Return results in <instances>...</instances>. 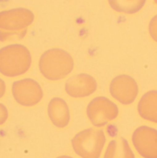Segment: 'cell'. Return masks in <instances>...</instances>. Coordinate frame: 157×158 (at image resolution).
<instances>
[{
	"instance_id": "1",
	"label": "cell",
	"mask_w": 157,
	"mask_h": 158,
	"mask_svg": "<svg viewBox=\"0 0 157 158\" xmlns=\"http://www.w3.org/2000/svg\"><path fill=\"white\" fill-rule=\"evenodd\" d=\"M31 65L30 51L23 45L12 44L0 49V73L17 77L26 73Z\"/></svg>"
},
{
	"instance_id": "2",
	"label": "cell",
	"mask_w": 157,
	"mask_h": 158,
	"mask_svg": "<svg viewBox=\"0 0 157 158\" xmlns=\"http://www.w3.org/2000/svg\"><path fill=\"white\" fill-rule=\"evenodd\" d=\"M74 62L68 53L61 49L46 51L40 59L39 68L42 75L49 81L66 78L73 69Z\"/></svg>"
},
{
	"instance_id": "3",
	"label": "cell",
	"mask_w": 157,
	"mask_h": 158,
	"mask_svg": "<svg viewBox=\"0 0 157 158\" xmlns=\"http://www.w3.org/2000/svg\"><path fill=\"white\" fill-rule=\"evenodd\" d=\"M105 143L103 131L87 129L79 132L71 141L74 152L81 158H99Z\"/></svg>"
},
{
	"instance_id": "4",
	"label": "cell",
	"mask_w": 157,
	"mask_h": 158,
	"mask_svg": "<svg viewBox=\"0 0 157 158\" xmlns=\"http://www.w3.org/2000/svg\"><path fill=\"white\" fill-rule=\"evenodd\" d=\"M33 14L24 8L0 12V39L6 40L11 35L22 36L26 28L33 21Z\"/></svg>"
},
{
	"instance_id": "5",
	"label": "cell",
	"mask_w": 157,
	"mask_h": 158,
	"mask_svg": "<svg viewBox=\"0 0 157 158\" xmlns=\"http://www.w3.org/2000/svg\"><path fill=\"white\" fill-rule=\"evenodd\" d=\"M118 108L111 100L105 97L93 99L87 106L89 120L95 127H104L118 118Z\"/></svg>"
},
{
	"instance_id": "6",
	"label": "cell",
	"mask_w": 157,
	"mask_h": 158,
	"mask_svg": "<svg viewBox=\"0 0 157 158\" xmlns=\"http://www.w3.org/2000/svg\"><path fill=\"white\" fill-rule=\"evenodd\" d=\"M12 94L15 101L23 106H33L43 98L40 84L31 79L19 80L12 85Z\"/></svg>"
},
{
	"instance_id": "7",
	"label": "cell",
	"mask_w": 157,
	"mask_h": 158,
	"mask_svg": "<svg viewBox=\"0 0 157 158\" xmlns=\"http://www.w3.org/2000/svg\"><path fill=\"white\" fill-rule=\"evenodd\" d=\"M138 153L144 158H157V131L150 127L138 128L132 136Z\"/></svg>"
},
{
	"instance_id": "8",
	"label": "cell",
	"mask_w": 157,
	"mask_h": 158,
	"mask_svg": "<svg viewBox=\"0 0 157 158\" xmlns=\"http://www.w3.org/2000/svg\"><path fill=\"white\" fill-rule=\"evenodd\" d=\"M138 93L139 89L136 81L128 75H119L111 81L110 94L117 101L123 105L133 103Z\"/></svg>"
},
{
	"instance_id": "9",
	"label": "cell",
	"mask_w": 157,
	"mask_h": 158,
	"mask_svg": "<svg viewBox=\"0 0 157 158\" xmlns=\"http://www.w3.org/2000/svg\"><path fill=\"white\" fill-rule=\"evenodd\" d=\"M97 89L96 81L88 74H79L69 79L66 85V93L73 98H82L93 94Z\"/></svg>"
},
{
	"instance_id": "10",
	"label": "cell",
	"mask_w": 157,
	"mask_h": 158,
	"mask_svg": "<svg viewBox=\"0 0 157 158\" xmlns=\"http://www.w3.org/2000/svg\"><path fill=\"white\" fill-rule=\"evenodd\" d=\"M48 116L51 122L57 128L67 127L70 120L69 108L67 103L61 98H54L48 106Z\"/></svg>"
},
{
	"instance_id": "11",
	"label": "cell",
	"mask_w": 157,
	"mask_h": 158,
	"mask_svg": "<svg viewBox=\"0 0 157 158\" xmlns=\"http://www.w3.org/2000/svg\"><path fill=\"white\" fill-rule=\"evenodd\" d=\"M138 111L143 118L157 123V91L149 92L142 97Z\"/></svg>"
},
{
	"instance_id": "12",
	"label": "cell",
	"mask_w": 157,
	"mask_h": 158,
	"mask_svg": "<svg viewBox=\"0 0 157 158\" xmlns=\"http://www.w3.org/2000/svg\"><path fill=\"white\" fill-rule=\"evenodd\" d=\"M104 158H135L128 142L121 138L109 143Z\"/></svg>"
},
{
	"instance_id": "13",
	"label": "cell",
	"mask_w": 157,
	"mask_h": 158,
	"mask_svg": "<svg viewBox=\"0 0 157 158\" xmlns=\"http://www.w3.org/2000/svg\"><path fill=\"white\" fill-rule=\"evenodd\" d=\"M111 7L120 13L134 14L140 11L146 0H108Z\"/></svg>"
},
{
	"instance_id": "14",
	"label": "cell",
	"mask_w": 157,
	"mask_h": 158,
	"mask_svg": "<svg viewBox=\"0 0 157 158\" xmlns=\"http://www.w3.org/2000/svg\"><path fill=\"white\" fill-rule=\"evenodd\" d=\"M149 31H150V34L152 36V38L157 42V15L155 16L151 21H150V24H149Z\"/></svg>"
},
{
	"instance_id": "15",
	"label": "cell",
	"mask_w": 157,
	"mask_h": 158,
	"mask_svg": "<svg viewBox=\"0 0 157 158\" xmlns=\"http://www.w3.org/2000/svg\"><path fill=\"white\" fill-rule=\"evenodd\" d=\"M7 118H8V111L4 105L0 104V126L3 125Z\"/></svg>"
},
{
	"instance_id": "16",
	"label": "cell",
	"mask_w": 157,
	"mask_h": 158,
	"mask_svg": "<svg viewBox=\"0 0 157 158\" xmlns=\"http://www.w3.org/2000/svg\"><path fill=\"white\" fill-rule=\"evenodd\" d=\"M5 92H6V85H5V82L2 79H0V98L5 94Z\"/></svg>"
},
{
	"instance_id": "17",
	"label": "cell",
	"mask_w": 157,
	"mask_h": 158,
	"mask_svg": "<svg viewBox=\"0 0 157 158\" xmlns=\"http://www.w3.org/2000/svg\"><path fill=\"white\" fill-rule=\"evenodd\" d=\"M57 158H72L70 157V156H59V157Z\"/></svg>"
},
{
	"instance_id": "18",
	"label": "cell",
	"mask_w": 157,
	"mask_h": 158,
	"mask_svg": "<svg viewBox=\"0 0 157 158\" xmlns=\"http://www.w3.org/2000/svg\"><path fill=\"white\" fill-rule=\"evenodd\" d=\"M6 1V0H0V6H1V5H2L3 3H5Z\"/></svg>"
},
{
	"instance_id": "19",
	"label": "cell",
	"mask_w": 157,
	"mask_h": 158,
	"mask_svg": "<svg viewBox=\"0 0 157 158\" xmlns=\"http://www.w3.org/2000/svg\"><path fill=\"white\" fill-rule=\"evenodd\" d=\"M155 3H156V4H157V0H155Z\"/></svg>"
}]
</instances>
